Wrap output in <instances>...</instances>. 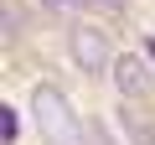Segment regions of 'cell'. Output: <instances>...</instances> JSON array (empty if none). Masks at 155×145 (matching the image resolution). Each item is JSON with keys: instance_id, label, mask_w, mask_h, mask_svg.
<instances>
[{"instance_id": "cell-1", "label": "cell", "mask_w": 155, "mask_h": 145, "mask_svg": "<svg viewBox=\"0 0 155 145\" xmlns=\"http://www.w3.org/2000/svg\"><path fill=\"white\" fill-rule=\"evenodd\" d=\"M31 114H36V130H41L47 145H88V130L78 124V114H72V104H67L62 88L41 83L31 93Z\"/></svg>"}, {"instance_id": "cell-2", "label": "cell", "mask_w": 155, "mask_h": 145, "mask_svg": "<svg viewBox=\"0 0 155 145\" xmlns=\"http://www.w3.org/2000/svg\"><path fill=\"white\" fill-rule=\"evenodd\" d=\"M67 47H72V62L88 72V78H98V72H114V52H109V36L93 26V21H72L67 31Z\"/></svg>"}, {"instance_id": "cell-3", "label": "cell", "mask_w": 155, "mask_h": 145, "mask_svg": "<svg viewBox=\"0 0 155 145\" xmlns=\"http://www.w3.org/2000/svg\"><path fill=\"white\" fill-rule=\"evenodd\" d=\"M114 83H119V93L124 99H140L145 88H150V62L134 52V57H119L114 62Z\"/></svg>"}, {"instance_id": "cell-4", "label": "cell", "mask_w": 155, "mask_h": 145, "mask_svg": "<svg viewBox=\"0 0 155 145\" xmlns=\"http://www.w3.org/2000/svg\"><path fill=\"white\" fill-rule=\"evenodd\" d=\"M119 130L129 135V145H155V130H150V119H140L134 109H119Z\"/></svg>"}, {"instance_id": "cell-5", "label": "cell", "mask_w": 155, "mask_h": 145, "mask_svg": "<svg viewBox=\"0 0 155 145\" xmlns=\"http://www.w3.org/2000/svg\"><path fill=\"white\" fill-rule=\"evenodd\" d=\"M0 135H5V145H16V135H21V119H16V109H11V104L0 109Z\"/></svg>"}, {"instance_id": "cell-6", "label": "cell", "mask_w": 155, "mask_h": 145, "mask_svg": "<svg viewBox=\"0 0 155 145\" xmlns=\"http://www.w3.org/2000/svg\"><path fill=\"white\" fill-rule=\"evenodd\" d=\"M16 31H21V16H16V5H5V42H11Z\"/></svg>"}, {"instance_id": "cell-7", "label": "cell", "mask_w": 155, "mask_h": 145, "mask_svg": "<svg viewBox=\"0 0 155 145\" xmlns=\"http://www.w3.org/2000/svg\"><path fill=\"white\" fill-rule=\"evenodd\" d=\"M88 145H109V135H104V124H93V130H88Z\"/></svg>"}, {"instance_id": "cell-8", "label": "cell", "mask_w": 155, "mask_h": 145, "mask_svg": "<svg viewBox=\"0 0 155 145\" xmlns=\"http://www.w3.org/2000/svg\"><path fill=\"white\" fill-rule=\"evenodd\" d=\"M47 5H52V11H78L83 0H47Z\"/></svg>"}, {"instance_id": "cell-9", "label": "cell", "mask_w": 155, "mask_h": 145, "mask_svg": "<svg viewBox=\"0 0 155 145\" xmlns=\"http://www.w3.org/2000/svg\"><path fill=\"white\" fill-rule=\"evenodd\" d=\"M98 5H114V11H119V5H124V0H98Z\"/></svg>"}]
</instances>
